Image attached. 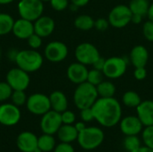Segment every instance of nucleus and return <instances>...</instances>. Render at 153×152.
Masks as SVG:
<instances>
[{
    "label": "nucleus",
    "mask_w": 153,
    "mask_h": 152,
    "mask_svg": "<svg viewBox=\"0 0 153 152\" xmlns=\"http://www.w3.org/2000/svg\"><path fill=\"white\" fill-rule=\"evenodd\" d=\"M141 147V140L138 135H126L124 139V148L128 152L134 151Z\"/></svg>",
    "instance_id": "c85d7f7f"
},
{
    "label": "nucleus",
    "mask_w": 153,
    "mask_h": 152,
    "mask_svg": "<svg viewBox=\"0 0 153 152\" xmlns=\"http://www.w3.org/2000/svg\"><path fill=\"white\" fill-rule=\"evenodd\" d=\"M142 138L145 146L153 150V125L145 127V129L143 131Z\"/></svg>",
    "instance_id": "2f4dec72"
},
{
    "label": "nucleus",
    "mask_w": 153,
    "mask_h": 152,
    "mask_svg": "<svg viewBox=\"0 0 153 152\" xmlns=\"http://www.w3.org/2000/svg\"><path fill=\"white\" fill-rule=\"evenodd\" d=\"M99 99L96 86L88 82L77 85L74 93V102L78 109L91 108Z\"/></svg>",
    "instance_id": "f03ea898"
},
{
    "label": "nucleus",
    "mask_w": 153,
    "mask_h": 152,
    "mask_svg": "<svg viewBox=\"0 0 153 152\" xmlns=\"http://www.w3.org/2000/svg\"><path fill=\"white\" fill-rule=\"evenodd\" d=\"M20 152H22V151H20Z\"/></svg>",
    "instance_id": "5fc2aeb1"
},
{
    "label": "nucleus",
    "mask_w": 153,
    "mask_h": 152,
    "mask_svg": "<svg viewBox=\"0 0 153 152\" xmlns=\"http://www.w3.org/2000/svg\"><path fill=\"white\" fill-rule=\"evenodd\" d=\"M10 99H12L13 104L17 107H21L26 104L28 98L24 90H13Z\"/></svg>",
    "instance_id": "7c9ffc66"
},
{
    "label": "nucleus",
    "mask_w": 153,
    "mask_h": 152,
    "mask_svg": "<svg viewBox=\"0 0 153 152\" xmlns=\"http://www.w3.org/2000/svg\"><path fill=\"white\" fill-rule=\"evenodd\" d=\"M61 118H62V123L64 125H74L76 120L75 114L73 111L67 109L61 113Z\"/></svg>",
    "instance_id": "e433bc0d"
},
{
    "label": "nucleus",
    "mask_w": 153,
    "mask_h": 152,
    "mask_svg": "<svg viewBox=\"0 0 153 152\" xmlns=\"http://www.w3.org/2000/svg\"><path fill=\"white\" fill-rule=\"evenodd\" d=\"M127 61L122 56H111L106 59L102 70L104 76L114 80L122 77L127 70Z\"/></svg>",
    "instance_id": "0eeeda50"
},
{
    "label": "nucleus",
    "mask_w": 153,
    "mask_h": 152,
    "mask_svg": "<svg viewBox=\"0 0 153 152\" xmlns=\"http://www.w3.org/2000/svg\"><path fill=\"white\" fill-rule=\"evenodd\" d=\"M42 2H49L50 0H41Z\"/></svg>",
    "instance_id": "3c124183"
},
{
    "label": "nucleus",
    "mask_w": 153,
    "mask_h": 152,
    "mask_svg": "<svg viewBox=\"0 0 153 152\" xmlns=\"http://www.w3.org/2000/svg\"><path fill=\"white\" fill-rule=\"evenodd\" d=\"M5 80L13 90H25L28 89L30 82L29 73L19 67L9 70L6 73Z\"/></svg>",
    "instance_id": "9d476101"
},
{
    "label": "nucleus",
    "mask_w": 153,
    "mask_h": 152,
    "mask_svg": "<svg viewBox=\"0 0 153 152\" xmlns=\"http://www.w3.org/2000/svg\"><path fill=\"white\" fill-rule=\"evenodd\" d=\"M78 132L75 129L74 125H62L56 134L61 142L72 143L74 141H77Z\"/></svg>",
    "instance_id": "4be33fe9"
},
{
    "label": "nucleus",
    "mask_w": 153,
    "mask_h": 152,
    "mask_svg": "<svg viewBox=\"0 0 153 152\" xmlns=\"http://www.w3.org/2000/svg\"><path fill=\"white\" fill-rule=\"evenodd\" d=\"M76 61L85 65H92L100 56L99 49L92 43L83 42L79 44L74 51Z\"/></svg>",
    "instance_id": "6e6552de"
},
{
    "label": "nucleus",
    "mask_w": 153,
    "mask_h": 152,
    "mask_svg": "<svg viewBox=\"0 0 153 152\" xmlns=\"http://www.w3.org/2000/svg\"><path fill=\"white\" fill-rule=\"evenodd\" d=\"M122 102L127 108H136L140 105V103L142 102V99L136 91L128 90L123 94Z\"/></svg>",
    "instance_id": "bb28decb"
},
{
    "label": "nucleus",
    "mask_w": 153,
    "mask_h": 152,
    "mask_svg": "<svg viewBox=\"0 0 153 152\" xmlns=\"http://www.w3.org/2000/svg\"><path fill=\"white\" fill-rule=\"evenodd\" d=\"M74 125V127H75V129L77 130V132H78V133H80V132L83 131V130L87 127V126H86V125H85V122H83V121L77 122V123H75Z\"/></svg>",
    "instance_id": "a18cd8bd"
},
{
    "label": "nucleus",
    "mask_w": 153,
    "mask_h": 152,
    "mask_svg": "<svg viewBox=\"0 0 153 152\" xmlns=\"http://www.w3.org/2000/svg\"><path fill=\"white\" fill-rule=\"evenodd\" d=\"M149 52L148 49L143 45L134 46L129 55V59L132 65L135 67L146 66L149 61Z\"/></svg>",
    "instance_id": "6ab92c4d"
},
{
    "label": "nucleus",
    "mask_w": 153,
    "mask_h": 152,
    "mask_svg": "<svg viewBox=\"0 0 153 152\" xmlns=\"http://www.w3.org/2000/svg\"><path fill=\"white\" fill-rule=\"evenodd\" d=\"M80 111H81L80 112V116H81L82 121H83L85 123H89V122H91V121L95 120L94 114H93V111H92L91 108H83V109H81Z\"/></svg>",
    "instance_id": "58836bf2"
},
{
    "label": "nucleus",
    "mask_w": 153,
    "mask_h": 152,
    "mask_svg": "<svg viewBox=\"0 0 153 152\" xmlns=\"http://www.w3.org/2000/svg\"><path fill=\"white\" fill-rule=\"evenodd\" d=\"M62 125L61 113H58L53 109H50L44 114L40 120V129L43 133L47 134H56Z\"/></svg>",
    "instance_id": "f8f14e48"
},
{
    "label": "nucleus",
    "mask_w": 153,
    "mask_h": 152,
    "mask_svg": "<svg viewBox=\"0 0 153 152\" xmlns=\"http://www.w3.org/2000/svg\"><path fill=\"white\" fill-rule=\"evenodd\" d=\"M14 0H0V4L1 5H5V4H9L11 3H13Z\"/></svg>",
    "instance_id": "8fccbe9b"
},
{
    "label": "nucleus",
    "mask_w": 153,
    "mask_h": 152,
    "mask_svg": "<svg viewBox=\"0 0 153 152\" xmlns=\"http://www.w3.org/2000/svg\"><path fill=\"white\" fill-rule=\"evenodd\" d=\"M99 98H112L116 93V86L110 81H102L99 85L96 86Z\"/></svg>",
    "instance_id": "a878e982"
},
{
    "label": "nucleus",
    "mask_w": 153,
    "mask_h": 152,
    "mask_svg": "<svg viewBox=\"0 0 153 152\" xmlns=\"http://www.w3.org/2000/svg\"><path fill=\"white\" fill-rule=\"evenodd\" d=\"M43 61L42 55L35 49H23L18 52L14 62L17 67L30 73L39 70Z\"/></svg>",
    "instance_id": "7ed1b4c3"
},
{
    "label": "nucleus",
    "mask_w": 153,
    "mask_h": 152,
    "mask_svg": "<svg viewBox=\"0 0 153 152\" xmlns=\"http://www.w3.org/2000/svg\"><path fill=\"white\" fill-rule=\"evenodd\" d=\"M51 109L62 113L65 111L68 108V100L65 96V94L60 90H55L53 91L49 96Z\"/></svg>",
    "instance_id": "412c9836"
},
{
    "label": "nucleus",
    "mask_w": 153,
    "mask_h": 152,
    "mask_svg": "<svg viewBox=\"0 0 153 152\" xmlns=\"http://www.w3.org/2000/svg\"><path fill=\"white\" fill-rule=\"evenodd\" d=\"M34 23V32L40 36L42 39L50 36L56 27V23L53 18L46 15H41L38 18Z\"/></svg>",
    "instance_id": "f3484780"
},
{
    "label": "nucleus",
    "mask_w": 153,
    "mask_h": 152,
    "mask_svg": "<svg viewBox=\"0 0 153 152\" xmlns=\"http://www.w3.org/2000/svg\"><path fill=\"white\" fill-rule=\"evenodd\" d=\"M147 16H148L150 21H152L153 22V3L150 4V7H149V10H148Z\"/></svg>",
    "instance_id": "09e8293b"
},
{
    "label": "nucleus",
    "mask_w": 153,
    "mask_h": 152,
    "mask_svg": "<svg viewBox=\"0 0 153 152\" xmlns=\"http://www.w3.org/2000/svg\"><path fill=\"white\" fill-rule=\"evenodd\" d=\"M132 15L133 13L128 5L117 4L110 10L108 20L110 26L117 29H121L131 23Z\"/></svg>",
    "instance_id": "423d86ee"
},
{
    "label": "nucleus",
    "mask_w": 153,
    "mask_h": 152,
    "mask_svg": "<svg viewBox=\"0 0 153 152\" xmlns=\"http://www.w3.org/2000/svg\"><path fill=\"white\" fill-rule=\"evenodd\" d=\"M14 20L9 13H0V36L12 32Z\"/></svg>",
    "instance_id": "cd10ccee"
},
{
    "label": "nucleus",
    "mask_w": 153,
    "mask_h": 152,
    "mask_svg": "<svg viewBox=\"0 0 153 152\" xmlns=\"http://www.w3.org/2000/svg\"><path fill=\"white\" fill-rule=\"evenodd\" d=\"M133 14L146 16L150 7L149 0H131L128 4Z\"/></svg>",
    "instance_id": "b1692460"
},
{
    "label": "nucleus",
    "mask_w": 153,
    "mask_h": 152,
    "mask_svg": "<svg viewBox=\"0 0 153 152\" xmlns=\"http://www.w3.org/2000/svg\"><path fill=\"white\" fill-rule=\"evenodd\" d=\"M110 24L108 19L106 18H99L97 20H95L94 22V28L98 30V31H101L104 32L106 31L108 28H109Z\"/></svg>",
    "instance_id": "4c0bfd02"
},
{
    "label": "nucleus",
    "mask_w": 153,
    "mask_h": 152,
    "mask_svg": "<svg viewBox=\"0 0 153 152\" xmlns=\"http://www.w3.org/2000/svg\"><path fill=\"white\" fill-rule=\"evenodd\" d=\"M104 139V132L100 127L90 126L78 133L77 142L81 148L90 151L99 148L103 143Z\"/></svg>",
    "instance_id": "20e7f679"
},
{
    "label": "nucleus",
    "mask_w": 153,
    "mask_h": 152,
    "mask_svg": "<svg viewBox=\"0 0 153 152\" xmlns=\"http://www.w3.org/2000/svg\"><path fill=\"white\" fill-rule=\"evenodd\" d=\"M143 33L145 38L150 42H153V22L147 21L143 25Z\"/></svg>",
    "instance_id": "72a5a7b5"
},
{
    "label": "nucleus",
    "mask_w": 153,
    "mask_h": 152,
    "mask_svg": "<svg viewBox=\"0 0 153 152\" xmlns=\"http://www.w3.org/2000/svg\"><path fill=\"white\" fill-rule=\"evenodd\" d=\"M21 110L13 103L0 105V124L4 126H13L21 120Z\"/></svg>",
    "instance_id": "ddd939ff"
},
{
    "label": "nucleus",
    "mask_w": 153,
    "mask_h": 152,
    "mask_svg": "<svg viewBox=\"0 0 153 152\" xmlns=\"http://www.w3.org/2000/svg\"><path fill=\"white\" fill-rule=\"evenodd\" d=\"M143 18H144V17L142 16V15H139V14H133V15H132L131 22L134 23V24H140L141 22H143Z\"/></svg>",
    "instance_id": "37998d69"
},
{
    "label": "nucleus",
    "mask_w": 153,
    "mask_h": 152,
    "mask_svg": "<svg viewBox=\"0 0 153 152\" xmlns=\"http://www.w3.org/2000/svg\"><path fill=\"white\" fill-rule=\"evenodd\" d=\"M95 120L104 127H114L122 119L120 102L112 98H99L91 107Z\"/></svg>",
    "instance_id": "f257e3e1"
},
{
    "label": "nucleus",
    "mask_w": 153,
    "mask_h": 152,
    "mask_svg": "<svg viewBox=\"0 0 153 152\" xmlns=\"http://www.w3.org/2000/svg\"><path fill=\"white\" fill-rule=\"evenodd\" d=\"M16 145L20 151L34 152L38 150V137L31 132H22L16 139Z\"/></svg>",
    "instance_id": "dca6fc26"
},
{
    "label": "nucleus",
    "mask_w": 153,
    "mask_h": 152,
    "mask_svg": "<svg viewBox=\"0 0 153 152\" xmlns=\"http://www.w3.org/2000/svg\"><path fill=\"white\" fill-rule=\"evenodd\" d=\"M12 32L19 39H27L34 33V23L24 18L14 21Z\"/></svg>",
    "instance_id": "a211bd4d"
},
{
    "label": "nucleus",
    "mask_w": 153,
    "mask_h": 152,
    "mask_svg": "<svg viewBox=\"0 0 153 152\" xmlns=\"http://www.w3.org/2000/svg\"><path fill=\"white\" fill-rule=\"evenodd\" d=\"M70 1L72 4L77 5L78 7H82V6H85L86 4H88L91 0H70Z\"/></svg>",
    "instance_id": "c03bdc74"
},
{
    "label": "nucleus",
    "mask_w": 153,
    "mask_h": 152,
    "mask_svg": "<svg viewBox=\"0 0 153 152\" xmlns=\"http://www.w3.org/2000/svg\"><path fill=\"white\" fill-rule=\"evenodd\" d=\"M120 130L123 134L138 135L142 133L143 125L137 116H127L122 118L119 122Z\"/></svg>",
    "instance_id": "2eb2a0df"
},
{
    "label": "nucleus",
    "mask_w": 153,
    "mask_h": 152,
    "mask_svg": "<svg viewBox=\"0 0 153 152\" xmlns=\"http://www.w3.org/2000/svg\"><path fill=\"white\" fill-rule=\"evenodd\" d=\"M102 81H104V73L102 71L97 70L92 68L91 70H89L88 73V77H87V82H90L91 84L97 86L99 85Z\"/></svg>",
    "instance_id": "c756f323"
},
{
    "label": "nucleus",
    "mask_w": 153,
    "mask_h": 152,
    "mask_svg": "<svg viewBox=\"0 0 153 152\" xmlns=\"http://www.w3.org/2000/svg\"><path fill=\"white\" fill-rule=\"evenodd\" d=\"M131 152H153V150L151 149V148H149V147H147V146H141L137 150Z\"/></svg>",
    "instance_id": "de8ad7c7"
},
{
    "label": "nucleus",
    "mask_w": 153,
    "mask_h": 152,
    "mask_svg": "<svg viewBox=\"0 0 153 152\" xmlns=\"http://www.w3.org/2000/svg\"><path fill=\"white\" fill-rule=\"evenodd\" d=\"M0 59H1V48H0Z\"/></svg>",
    "instance_id": "864d4df0"
},
{
    "label": "nucleus",
    "mask_w": 153,
    "mask_h": 152,
    "mask_svg": "<svg viewBox=\"0 0 153 152\" xmlns=\"http://www.w3.org/2000/svg\"><path fill=\"white\" fill-rule=\"evenodd\" d=\"M18 50H16V49H11L10 51H9V53H8V56H9V59L11 60V61H15V58H16V56H17V54H18Z\"/></svg>",
    "instance_id": "49530a36"
},
{
    "label": "nucleus",
    "mask_w": 153,
    "mask_h": 152,
    "mask_svg": "<svg viewBox=\"0 0 153 152\" xmlns=\"http://www.w3.org/2000/svg\"><path fill=\"white\" fill-rule=\"evenodd\" d=\"M54 152H75L74 147L71 145V143H65L61 142L58 145L56 146L54 149Z\"/></svg>",
    "instance_id": "a19ab883"
},
{
    "label": "nucleus",
    "mask_w": 153,
    "mask_h": 152,
    "mask_svg": "<svg viewBox=\"0 0 153 152\" xmlns=\"http://www.w3.org/2000/svg\"><path fill=\"white\" fill-rule=\"evenodd\" d=\"M27 109L33 115L43 116L51 109L49 97L42 93L31 94L27 99Z\"/></svg>",
    "instance_id": "1a4fd4ad"
},
{
    "label": "nucleus",
    "mask_w": 153,
    "mask_h": 152,
    "mask_svg": "<svg viewBox=\"0 0 153 152\" xmlns=\"http://www.w3.org/2000/svg\"><path fill=\"white\" fill-rule=\"evenodd\" d=\"M27 42L30 46V47L31 49H35L37 50L38 48H39L42 45V38L40 36H39L38 34H36L35 32L30 35L28 39H27Z\"/></svg>",
    "instance_id": "f704fd0d"
},
{
    "label": "nucleus",
    "mask_w": 153,
    "mask_h": 152,
    "mask_svg": "<svg viewBox=\"0 0 153 152\" xmlns=\"http://www.w3.org/2000/svg\"><path fill=\"white\" fill-rule=\"evenodd\" d=\"M13 91V89L6 82H0V102L10 99Z\"/></svg>",
    "instance_id": "473e14b6"
},
{
    "label": "nucleus",
    "mask_w": 153,
    "mask_h": 152,
    "mask_svg": "<svg viewBox=\"0 0 153 152\" xmlns=\"http://www.w3.org/2000/svg\"><path fill=\"white\" fill-rule=\"evenodd\" d=\"M136 113L144 126L153 125V100H142L136 108Z\"/></svg>",
    "instance_id": "aec40b11"
},
{
    "label": "nucleus",
    "mask_w": 153,
    "mask_h": 152,
    "mask_svg": "<svg viewBox=\"0 0 153 152\" xmlns=\"http://www.w3.org/2000/svg\"><path fill=\"white\" fill-rule=\"evenodd\" d=\"M34 152H43V151H39V150H37V151H35Z\"/></svg>",
    "instance_id": "603ef678"
},
{
    "label": "nucleus",
    "mask_w": 153,
    "mask_h": 152,
    "mask_svg": "<svg viewBox=\"0 0 153 152\" xmlns=\"http://www.w3.org/2000/svg\"><path fill=\"white\" fill-rule=\"evenodd\" d=\"M105 62H106V59L104 57H102L101 56L93 63L92 65V67L94 69H97V70H100V71H102L103 68H104V65H105Z\"/></svg>",
    "instance_id": "79ce46f5"
},
{
    "label": "nucleus",
    "mask_w": 153,
    "mask_h": 152,
    "mask_svg": "<svg viewBox=\"0 0 153 152\" xmlns=\"http://www.w3.org/2000/svg\"><path fill=\"white\" fill-rule=\"evenodd\" d=\"M94 22L95 20L91 16L88 14H82L74 19V24L76 29L82 31H88L94 28Z\"/></svg>",
    "instance_id": "5701e85b"
},
{
    "label": "nucleus",
    "mask_w": 153,
    "mask_h": 152,
    "mask_svg": "<svg viewBox=\"0 0 153 152\" xmlns=\"http://www.w3.org/2000/svg\"><path fill=\"white\" fill-rule=\"evenodd\" d=\"M68 52V47L64 42L55 40L49 42L45 47L44 56L49 62L60 63L67 57Z\"/></svg>",
    "instance_id": "9b49d317"
},
{
    "label": "nucleus",
    "mask_w": 153,
    "mask_h": 152,
    "mask_svg": "<svg viewBox=\"0 0 153 152\" xmlns=\"http://www.w3.org/2000/svg\"><path fill=\"white\" fill-rule=\"evenodd\" d=\"M51 7L57 12L65 11L69 6V0H50Z\"/></svg>",
    "instance_id": "c9c22d12"
},
{
    "label": "nucleus",
    "mask_w": 153,
    "mask_h": 152,
    "mask_svg": "<svg viewBox=\"0 0 153 152\" xmlns=\"http://www.w3.org/2000/svg\"><path fill=\"white\" fill-rule=\"evenodd\" d=\"M134 76L137 81H143L147 77V70L145 66L135 67L134 72Z\"/></svg>",
    "instance_id": "ea45409f"
},
{
    "label": "nucleus",
    "mask_w": 153,
    "mask_h": 152,
    "mask_svg": "<svg viewBox=\"0 0 153 152\" xmlns=\"http://www.w3.org/2000/svg\"><path fill=\"white\" fill-rule=\"evenodd\" d=\"M88 73L89 70L87 68V65L79 63V62H74L72 63L66 70V75L68 80L74 83V84H80L84 82H87V77H88Z\"/></svg>",
    "instance_id": "4468645a"
},
{
    "label": "nucleus",
    "mask_w": 153,
    "mask_h": 152,
    "mask_svg": "<svg viewBox=\"0 0 153 152\" xmlns=\"http://www.w3.org/2000/svg\"><path fill=\"white\" fill-rule=\"evenodd\" d=\"M56 148V140L53 135L43 133L38 138V150L43 152L54 151Z\"/></svg>",
    "instance_id": "393cba45"
},
{
    "label": "nucleus",
    "mask_w": 153,
    "mask_h": 152,
    "mask_svg": "<svg viewBox=\"0 0 153 152\" xmlns=\"http://www.w3.org/2000/svg\"><path fill=\"white\" fill-rule=\"evenodd\" d=\"M44 2L41 0H21L18 3V13L21 18L35 22L43 15Z\"/></svg>",
    "instance_id": "39448f33"
}]
</instances>
